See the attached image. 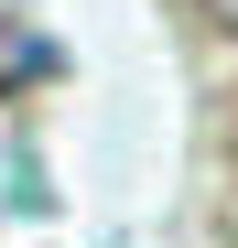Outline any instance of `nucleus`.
<instances>
[{
	"instance_id": "1",
	"label": "nucleus",
	"mask_w": 238,
	"mask_h": 248,
	"mask_svg": "<svg viewBox=\"0 0 238 248\" xmlns=\"http://www.w3.org/2000/svg\"><path fill=\"white\" fill-rule=\"evenodd\" d=\"M33 76H54V44H33V32H11V22H0V97H11V87H33Z\"/></svg>"
}]
</instances>
